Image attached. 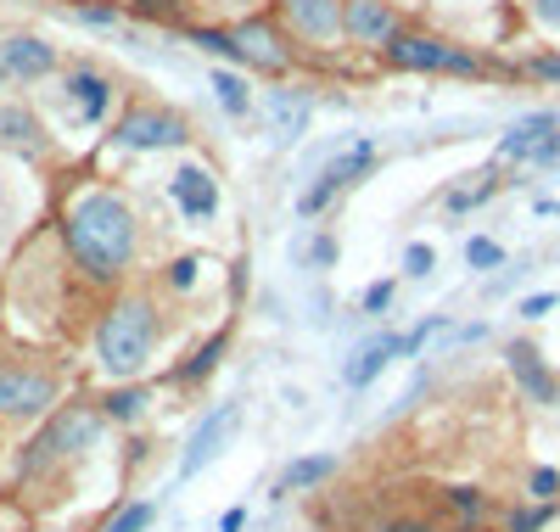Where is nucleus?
<instances>
[{"instance_id":"nucleus-1","label":"nucleus","mask_w":560,"mask_h":532,"mask_svg":"<svg viewBox=\"0 0 560 532\" xmlns=\"http://www.w3.org/2000/svg\"><path fill=\"white\" fill-rule=\"evenodd\" d=\"M57 241L68 253V269L90 292H118L140 264V213L129 208L124 190H79L57 219Z\"/></svg>"},{"instance_id":"nucleus-2","label":"nucleus","mask_w":560,"mask_h":532,"mask_svg":"<svg viewBox=\"0 0 560 532\" xmlns=\"http://www.w3.org/2000/svg\"><path fill=\"white\" fill-rule=\"evenodd\" d=\"M163 336V309L152 292H118L96 320V359L113 381H135L152 365Z\"/></svg>"},{"instance_id":"nucleus-3","label":"nucleus","mask_w":560,"mask_h":532,"mask_svg":"<svg viewBox=\"0 0 560 532\" xmlns=\"http://www.w3.org/2000/svg\"><path fill=\"white\" fill-rule=\"evenodd\" d=\"M382 68L387 73H459V79H482L488 57H477L471 45H454L427 28H404L382 45Z\"/></svg>"},{"instance_id":"nucleus-4","label":"nucleus","mask_w":560,"mask_h":532,"mask_svg":"<svg viewBox=\"0 0 560 532\" xmlns=\"http://www.w3.org/2000/svg\"><path fill=\"white\" fill-rule=\"evenodd\" d=\"M185 140H191V118L168 102H152V95H140V102H129L113 118V147L118 152H174Z\"/></svg>"},{"instance_id":"nucleus-5","label":"nucleus","mask_w":560,"mask_h":532,"mask_svg":"<svg viewBox=\"0 0 560 532\" xmlns=\"http://www.w3.org/2000/svg\"><path fill=\"white\" fill-rule=\"evenodd\" d=\"M57 95H62V107H68V118H73L79 129L107 124V118L118 113V102H124L118 79H113L102 62H90V57H84V62H73V68H62Z\"/></svg>"},{"instance_id":"nucleus-6","label":"nucleus","mask_w":560,"mask_h":532,"mask_svg":"<svg viewBox=\"0 0 560 532\" xmlns=\"http://www.w3.org/2000/svg\"><path fill=\"white\" fill-rule=\"evenodd\" d=\"M96 409H90V404H68V409H57L51 420H45L39 431H34V443L23 449V460H18V471L23 476H39V471H51L57 460H68L79 443H90V438H96Z\"/></svg>"},{"instance_id":"nucleus-7","label":"nucleus","mask_w":560,"mask_h":532,"mask_svg":"<svg viewBox=\"0 0 560 532\" xmlns=\"http://www.w3.org/2000/svg\"><path fill=\"white\" fill-rule=\"evenodd\" d=\"M370 169H376V140H364V135H359L348 152H337L331 163H325V169L314 174V185L298 197V219H319V213L331 208V203L342 197V190H353Z\"/></svg>"},{"instance_id":"nucleus-8","label":"nucleus","mask_w":560,"mask_h":532,"mask_svg":"<svg viewBox=\"0 0 560 532\" xmlns=\"http://www.w3.org/2000/svg\"><path fill=\"white\" fill-rule=\"evenodd\" d=\"M275 23L303 51H337L342 45V0H275Z\"/></svg>"},{"instance_id":"nucleus-9","label":"nucleus","mask_w":560,"mask_h":532,"mask_svg":"<svg viewBox=\"0 0 560 532\" xmlns=\"http://www.w3.org/2000/svg\"><path fill=\"white\" fill-rule=\"evenodd\" d=\"M57 404V375L45 365H0V420H39Z\"/></svg>"},{"instance_id":"nucleus-10","label":"nucleus","mask_w":560,"mask_h":532,"mask_svg":"<svg viewBox=\"0 0 560 532\" xmlns=\"http://www.w3.org/2000/svg\"><path fill=\"white\" fill-rule=\"evenodd\" d=\"M230 39L242 45V68H253L264 79H287L298 68L292 39H287V28H275V18H242L230 28Z\"/></svg>"},{"instance_id":"nucleus-11","label":"nucleus","mask_w":560,"mask_h":532,"mask_svg":"<svg viewBox=\"0 0 560 532\" xmlns=\"http://www.w3.org/2000/svg\"><path fill=\"white\" fill-rule=\"evenodd\" d=\"M404 12L398 0H342V45H353V51H376L393 34H404Z\"/></svg>"},{"instance_id":"nucleus-12","label":"nucleus","mask_w":560,"mask_h":532,"mask_svg":"<svg viewBox=\"0 0 560 532\" xmlns=\"http://www.w3.org/2000/svg\"><path fill=\"white\" fill-rule=\"evenodd\" d=\"M0 73H7V84H45L62 73V57L45 34H12L0 39Z\"/></svg>"},{"instance_id":"nucleus-13","label":"nucleus","mask_w":560,"mask_h":532,"mask_svg":"<svg viewBox=\"0 0 560 532\" xmlns=\"http://www.w3.org/2000/svg\"><path fill=\"white\" fill-rule=\"evenodd\" d=\"M0 147L18 152L23 163H45V158H57L51 129H45V118H39L28 102H0Z\"/></svg>"},{"instance_id":"nucleus-14","label":"nucleus","mask_w":560,"mask_h":532,"mask_svg":"<svg viewBox=\"0 0 560 532\" xmlns=\"http://www.w3.org/2000/svg\"><path fill=\"white\" fill-rule=\"evenodd\" d=\"M242 426V404H219L197 431H191V443H185V454H179V482H191L208 460H219L224 454V443H230V431Z\"/></svg>"},{"instance_id":"nucleus-15","label":"nucleus","mask_w":560,"mask_h":532,"mask_svg":"<svg viewBox=\"0 0 560 532\" xmlns=\"http://www.w3.org/2000/svg\"><path fill=\"white\" fill-rule=\"evenodd\" d=\"M168 203L179 208V219H213L219 213V180L208 174V169H197V163H179L174 174H168Z\"/></svg>"},{"instance_id":"nucleus-16","label":"nucleus","mask_w":560,"mask_h":532,"mask_svg":"<svg viewBox=\"0 0 560 532\" xmlns=\"http://www.w3.org/2000/svg\"><path fill=\"white\" fill-rule=\"evenodd\" d=\"M504 365H510V375H516V386H522L533 404H544V409L560 404V375L544 365V354L533 343H510L504 348Z\"/></svg>"},{"instance_id":"nucleus-17","label":"nucleus","mask_w":560,"mask_h":532,"mask_svg":"<svg viewBox=\"0 0 560 532\" xmlns=\"http://www.w3.org/2000/svg\"><path fill=\"white\" fill-rule=\"evenodd\" d=\"M404 354V336L398 331H382V336H370V343H359L353 354H348V365H342V381L348 386H370V381H376L393 359Z\"/></svg>"},{"instance_id":"nucleus-18","label":"nucleus","mask_w":560,"mask_h":532,"mask_svg":"<svg viewBox=\"0 0 560 532\" xmlns=\"http://www.w3.org/2000/svg\"><path fill=\"white\" fill-rule=\"evenodd\" d=\"M264 113H269V124H275L280 140H303L308 135V118H314V102H308L303 90H269L264 95Z\"/></svg>"},{"instance_id":"nucleus-19","label":"nucleus","mask_w":560,"mask_h":532,"mask_svg":"<svg viewBox=\"0 0 560 532\" xmlns=\"http://www.w3.org/2000/svg\"><path fill=\"white\" fill-rule=\"evenodd\" d=\"M337 476V460L331 454H314V460H292L287 471H280V482H275V494L287 499V494H308V488H319V482H331Z\"/></svg>"},{"instance_id":"nucleus-20","label":"nucleus","mask_w":560,"mask_h":532,"mask_svg":"<svg viewBox=\"0 0 560 532\" xmlns=\"http://www.w3.org/2000/svg\"><path fill=\"white\" fill-rule=\"evenodd\" d=\"M213 95H219V107L230 113V118H253V84L236 73V68H213Z\"/></svg>"},{"instance_id":"nucleus-21","label":"nucleus","mask_w":560,"mask_h":532,"mask_svg":"<svg viewBox=\"0 0 560 532\" xmlns=\"http://www.w3.org/2000/svg\"><path fill=\"white\" fill-rule=\"evenodd\" d=\"M555 129V113H533V118H522L516 129H510L504 140H499V158H522L527 163V152L538 147V140Z\"/></svg>"},{"instance_id":"nucleus-22","label":"nucleus","mask_w":560,"mask_h":532,"mask_svg":"<svg viewBox=\"0 0 560 532\" xmlns=\"http://www.w3.org/2000/svg\"><path fill=\"white\" fill-rule=\"evenodd\" d=\"M471 185H454V190H443V208L448 213H471V208H482L488 197H499V180L493 174H465Z\"/></svg>"},{"instance_id":"nucleus-23","label":"nucleus","mask_w":560,"mask_h":532,"mask_svg":"<svg viewBox=\"0 0 560 532\" xmlns=\"http://www.w3.org/2000/svg\"><path fill=\"white\" fill-rule=\"evenodd\" d=\"M147 404H152L147 386L124 381V386H113V393L102 398V415H107V420H140V415H147Z\"/></svg>"},{"instance_id":"nucleus-24","label":"nucleus","mask_w":560,"mask_h":532,"mask_svg":"<svg viewBox=\"0 0 560 532\" xmlns=\"http://www.w3.org/2000/svg\"><path fill=\"white\" fill-rule=\"evenodd\" d=\"M219 359H224V331L213 336V343H202V348L191 354V365H179V370H174V381H179V386H197L208 370H219Z\"/></svg>"},{"instance_id":"nucleus-25","label":"nucleus","mask_w":560,"mask_h":532,"mask_svg":"<svg viewBox=\"0 0 560 532\" xmlns=\"http://www.w3.org/2000/svg\"><path fill=\"white\" fill-rule=\"evenodd\" d=\"M152 521H158V505H147V499H140V505H124V510H118V516H113L102 532H147Z\"/></svg>"},{"instance_id":"nucleus-26","label":"nucleus","mask_w":560,"mask_h":532,"mask_svg":"<svg viewBox=\"0 0 560 532\" xmlns=\"http://www.w3.org/2000/svg\"><path fill=\"white\" fill-rule=\"evenodd\" d=\"M465 264H471V269H499L504 264V247H499V241H488V235H471V241H465Z\"/></svg>"},{"instance_id":"nucleus-27","label":"nucleus","mask_w":560,"mask_h":532,"mask_svg":"<svg viewBox=\"0 0 560 532\" xmlns=\"http://www.w3.org/2000/svg\"><path fill=\"white\" fill-rule=\"evenodd\" d=\"M197 269H202V258H191V253H179V258H168L163 280L174 286V292H191V286H197Z\"/></svg>"},{"instance_id":"nucleus-28","label":"nucleus","mask_w":560,"mask_h":532,"mask_svg":"<svg viewBox=\"0 0 560 532\" xmlns=\"http://www.w3.org/2000/svg\"><path fill=\"white\" fill-rule=\"evenodd\" d=\"M124 7L147 23H179V0H124Z\"/></svg>"},{"instance_id":"nucleus-29","label":"nucleus","mask_w":560,"mask_h":532,"mask_svg":"<svg viewBox=\"0 0 560 532\" xmlns=\"http://www.w3.org/2000/svg\"><path fill=\"white\" fill-rule=\"evenodd\" d=\"M448 505L459 510V521H465V527H477V516L488 510V499H482L477 488H448Z\"/></svg>"},{"instance_id":"nucleus-30","label":"nucleus","mask_w":560,"mask_h":532,"mask_svg":"<svg viewBox=\"0 0 560 532\" xmlns=\"http://www.w3.org/2000/svg\"><path fill=\"white\" fill-rule=\"evenodd\" d=\"M549 516H555V505H538V510H516L504 521V532H544L549 527Z\"/></svg>"},{"instance_id":"nucleus-31","label":"nucleus","mask_w":560,"mask_h":532,"mask_svg":"<svg viewBox=\"0 0 560 532\" xmlns=\"http://www.w3.org/2000/svg\"><path fill=\"white\" fill-rule=\"evenodd\" d=\"M432 264H438V253L427 247V241H409V247H404V269L420 280V275H432Z\"/></svg>"},{"instance_id":"nucleus-32","label":"nucleus","mask_w":560,"mask_h":532,"mask_svg":"<svg viewBox=\"0 0 560 532\" xmlns=\"http://www.w3.org/2000/svg\"><path fill=\"white\" fill-rule=\"evenodd\" d=\"M527 169H560V135H555V129L527 152Z\"/></svg>"},{"instance_id":"nucleus-33","label":"nucleus","mask_w":560,"mask_h":532,"mask_svg":"<svg viewBox=\"0 0 560 532\" xmlns=\"http://www.w3.org/2000/svg\"><path fill=\"white\" fill-rule=\"evenodd\" d=\"M393 298H398V286H393V280H376V286L364 292V314H387Z\"/></svg>"},{"instance_id":"nucleus-34","label":"nucleus","mask_w":560,"mask_h":532,"mask_svg":"<svg viewBox=\"0 0 560 532\" xmlns=\"http://www.w3.org/2000/svg\"><path fill=\"white\" fill-rule=\"evenodd\" d=\"M527 488H533V499L555 505V494H560V476H555V471H533V482H527Z\"/></svg>"},{"instance_id":"nucleus-35","label":"nucleus","mask_w":560,"mask_h":532,"mask_svg":"<svg viewBox=\"0 0 560 532\" xmlns=\"http://www.w3.org/2000/svg\"><path fill=\"white\" fill-rule=\"evenodd\" d=\"M308 264H314V269H331V264H337V241H331V235H314Z\"/></svg>"},{"instance_id":"nucleus-36","label":"nucleus","mask_w":560,"mask_h":532,"mask_svg":"<svg viewBox=\"0 0 560 532\" xmlns=\"http://www.w3.org/2000/svg\"><path fill=\"white\" fill-rule=\"evenodd\" d=\"M527 73H538V79H555V84H560V57H555V51H544V57H527Z\"/></svg>"},{"instance_id":"nucleus-37","label":"nucleus","mask_w":560,"mask_h":532,"mask_svg":"<svg viewBox=\"0 0 560 532\" xmlns=\"http://www.w3.org/2000/svg\"><path fill=\"white\" fill-rule=\"evenodd\" d=\"M533 23H544V28H560V0H533Z\"/></svg>"},{"instance_id":"nucleus-38","label":"nucleus","mask_w":560,"mask_h":532,"mask_svg":"<svg viewBox=\"0 0 560 532\" xmlns=\"http://www.w3.org/2000/svg\"><path fill=\"white\" fill-rule=\"evenodd\" d=\"M376 532H438L432 521H415V516H398V521H387V527H376Z\"/></svg>"},{"instance_id":"nucleus-39","label":"nucleus","mask_w":560,"mask_h":532,"mask_svg":"<svg viewBox=\"0 0 560 532\" xmlns=\"http://www.w3.org/2000/svg\"><path fill=\"white\" fill-rule=\"evenodd\" d=\"M549 309H555V292H538V298H527V303H522V314H527V320H544Z\"/></svg>"},{"instance_id":"nucleus-40","label":"nucleus","mask_w":560,"mask_h":532,"mask_svg":"<svg viewBox=\"0 0 560 532\" xmlns=\"http://www.w3.org/2000/svg\"><path fill=\"white\" fill-rule=\"evenodd\" d=\"M247 527V510H224V521H219V532H242Z\"/></svg>"},{"instance_id":"nucleus-41","label":"nucleus","mask_w":560,"mask_h":532,"mask_svg":"<svg viewBox=\"0 0 560 532\" xmlns=\"http://www.w3.org/2000/svg\"><path fill=\"white\" fill-rule=\"evenodd\" d=\"M68 7H90V0H68ZM113 7H124V0H113Z\"/></svg>"},{"instance_id":"nucleus-42","label":"nucleus","mask_w":560,"mask_h":532,"mask_svg":"<svg viewBox=\"0 0 560 532\" xmlns=\"http://www.w3.org/2000/svg\"><path fill=\"white\" fill-rule=\"evenodd\" d=\"M0 95H7V73H0Z\"/></svg>"}]
</instances>
